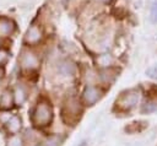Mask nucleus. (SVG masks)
Instances as JSON below:
<instances>
[{
	"label": "nucleus",
	"mask_w": 157,
	"mask_h": 146,
	"mask_svg": "<svg viewBox=\"0 0 157 146\" xmlns=\"http://www.w3.org/2000/svg\"><path fill=\"white\" fill-rule=\"evenodd\" d=\"M53 119V108L49 102L39 101L32 113V123L36 126H47Z\"/></svg>",
	"instance_id": "f257e3e1"
},
{
	"label": "nucleus",
	"mask_w": 157,
	"mask_h": 146,
	"mask_svg": "<svg viewBox=\"0 0 157 146\" xmlns=\"http://www.w3.org/2000/svg\"><path fill=\"white\" fill-rule=\"evenodd\" d=\"M18 64L23 71L31 72V71H36L39 67L40 60L36 52H33L29 48H25L18 56Z\"/></svg>",
	"instance_id": "f03ea898"
},
{
	"label": "nucleus",
	"mask_w": 157,
	"mask_h": 146,
	"mask_svg": "<svg viewBox=\"0 0 157 146\" xmlns=\"http://www.w3.org/2000/svg\"><path fill=\"white\" fill-rule=\"evenodd\" d=\"M44 39V29L39 23H32L23 36V43L27 47H34Z\"/></svg>",
	"instance_id": "7ed1b4c3"
},
{
	"label": "nucleus",
	"mask_w": 157,
	"mask_h": 146,
	"mask_svg": "<svg viewBox=\"0 0 157 146\" xmlns=\"http://www.w3.org/2000/svg\"><path fill=\"white\" fill-rule=\"evenodd\" d=\"M140 101V92L137 90H130L124 92L117 101V107L120 110H130Z\"/></svg>",
	"instance_id": "20e7f679"
},
{
	"label": "nucleus",
	"mask_w": 157,
	"mask_h": 146,
	"mask_svg": "<svg viewBox=\"0 0 157 146\" xmlns=\"http://www.w3.org/2000/svg\"><path fill=\"white\" fill-rule=\"evenodd\" d=\"M102 97V91L96 86H87L82 92V101L86 106H93Z\"/></svg>",
	"instance_id": "39448f33"
},
{
	"label": "nucleus",
	"mask_w": 157,
	"mask_h": 146,
	"mask_svg": "<svg viewBox=\"0 0 157 146\" xmlns=\"http://www.w3.org/2000/svg\"><path fill=\"white\" fill-rule=\"evenodd\" d=\"M80 110H81V107H80V102L77 101V98L70 97L66 99V102L64 104V109H63L64 117L67 115L71 119H76L80 115Z\"/></svg>",
	"instance_id": "423d86ee"
},
{
	"label": "nucleus",
	"mask_w": 157,
	"mask_h": 146,
	"mask_svg": "<svg viewBox=\"0 0 157 146\" xmlns=\"http://www.w3.org/2000/svg\"><path fill=\"white\" fill-rule=\"evenodd\" d=\"M16 31V23L12 18L1 16L0 17V38L1 37H10Z\"/></svg>",
	"instance_id": "0eeeda50"
},
{
	"label": "nucleus",
	"mask_w": 157,
	"mask_h": 146,
	"mask_svg": "<svg viewBox=\"0 0 157 146\" xmlns=\"http://www.w3.org/2000/svg\"><path fill=\"white\" fill-rule=\"evenodd\" d=\"M58 71L61 75H72L75 72V64L71 60L64 59L58 63Z\"/></svg>",
	"instance_id": "6e6552de"
},
{
	"label": "nucleus",
	"mask_w": 157,
	"mask_h": 146,
	"mask_svg": "<svg viewBox=\"0 0 157 146\" xmlns=\"http://www.w3.org/2000/svg\"><path fill=\"white\" fill-rule=\"evenodd\" d=\"M5 125H6V129L10 134H17L22 126V123L17 115H11L10 119L5 123Z\"/></svg>",
	"instance_id": "1a4fd4ad"
},
{
	"label": "nucleus",
	"mask_w": 157,
	"mask_h": 146,
	"mask_svg": "<svg viewBox=\"0 0 157 146\" xmlns=\"http://www.w3.org/2000/svg\"><path fill=\"white\" fill-rule=\"evenodd\" d=\"M13 93L9 90L4 91L1 97H0V108L6 110V109H10L12 106H13Z\"/></svg>",
	"instance_id": "9d476101"
},
{
	"label": "nucleus",
	"mask_w": 157,
	"mask_h": 146,
	"mask_svg": "<svg viewBox=\"0 0 157 146\" xmlns=\"http://www.w3.org/2000/svg\"><path fill=\"white\" fill-rule=\"evenodd\" d=\"M96 61H97V64L101 66V67H110L112 65H113V63H114V59H113V56L110 55V54H108V53H103V54H99L97 58H96Z\"/></svg>",
	"instance_id": "9b49d317"
},
{
	"label": "nucleus",
	"mask_w": 157,
	"mask_h": 146,
	"mask_svg": "<svg viewBox=\"0 0 157 146\" xmlns=\"http://www.w3.org/2000/svg\"><path fill=\"white\" fill-rule=\"evenodd\" d=\"M13 101L16 104H22L25 101H26V91L23 90V87L21 86H16L15 90H13Z\"/></svg>",
	"instance_id": "f8f14e48"
},
{
	"label": "nucleus",
	"mask_w": 157,
	"mask_h": 146,
	"mask_svg": "<svg viewBox=\"0 0 157 146\" xmlns=\"http://www.w3.org/2000/svg\"><path fill=\"white\" fill-rule=\"evenodd\" d=\"M6 146H25L23 139L17 134H12V136L9 137Z\"/></svg>",
	"instance_id": "ddd939ff"
},
{
	"label": "nucleus",
	"mask_w": 157,
	"mask_h": 146,
	"mask_svg": "<svg viewBox=\"0 0 157 146\" xmlns=\"http://www.w3.org/2000/svg\"><path fill=\"white\" fill-rule=\"evenodd\" d=\"M150 22L153 25H157V0H153L150 6V15H148Z\"/></svg>",
	"instance_id": "4468645a"
},
{
	"label": "nucleus",
	"mask_w": 157,
	"mask_h": 146,
	"mask_svg": "<svg viewBox=\"0 0 157 146\" xmlns=\"http://www.w3.org/2000/svg\"><path fill=\"white\" fill-rule=\"evenodd\" d=\"M157 109V103L153 101H148L142 106V113H152Z\"/></svg>",
	"instance_id": "2eb2a0df"
},
{
	"label": "nucleus",
	"mask_w": 157,
	"mask_h": 146,
	"mask_svg": "<svg viewBox=\"0 0 157 146\" xmlns=\"http://www.w3.org/2000/svg\"><path fill=\"white\" fill-rule=\"evenodd\" d=\"M9 58H10L9 50L5 49V48H0V66L5 65L7 63V60H9Z\"/></svg>",
	"instance_id": "dca6fc26"
},
{
	"label": "nucleus",
	"mask_w": 157,
	"mask_h": 146,
	"mask_svg": "<svg viewBox=\"0 0 157 146\" xmlns=\"http://www.w3.org/2000/svg\"><path fill=\"white\" fill-rule=\"evenodd\" d=\"M60 145V137L59 136H50L45 141V146H59Z\"/></svg>",
	"instance_id": "f3484780"
},
{
	"label": "nucleus",
	"mask_w": 157,
	"mask_h": 146,
	"mask_svg": "<svg viewBox=\"0 0 157 146\" xmlns=\"http://www.w3.org/2000/svg\"><path fill=\"white\" fill-rule=\"evenodd\" d=\"M147 76H150L151 79H156L157 80V65H152L146 70Z\"/></svg>",
	"instance_id": "a211bd4d"
},
{
	"label": "nucleus",
	"mask_w": 157,
	"mask_h": 146,
	"mask_svg": "<svg viewBox=\"0 0 157 146\" xmlns=\"http://www.w3.org/2000/svg\"><path fill=\"white\" fill-rule=\"evenodd\" d=\"M4 74H5V72H4V69L0 66V81H1V79L4 77Z\"/></svg>",
	"instance_id": "6ab92c4d"
},
{
	"label": "nucleus",
	"mask_w": 157,
	"mask_h": 146,
	"mask_svg": "<svg viewBox=\"0 0 157 146\" xmlns=\"http://www.w3.org/2000/svg\"><path fill=\"white\" fill-rule=\"evenodd\" d=\"M98 2H102V4H108V2H110L112 0H97Z\"/></svg>",
	"instance_id": "aec40b11"
},
{
	"label": "nucleus",
	"mask_w": 157,
	"mask_h": 146,
	"mask_svg": "<svg viewBox=\"0 0 157 146\" xmlns=\"http://www.w3.org/2000/svg\"><path fill=\"white\" fill-rule=\"evenodd\" d=\"M60 1H63V0H60Z\"/></svg>",
	"instance_id": "412c9836"
}]
</instances>
